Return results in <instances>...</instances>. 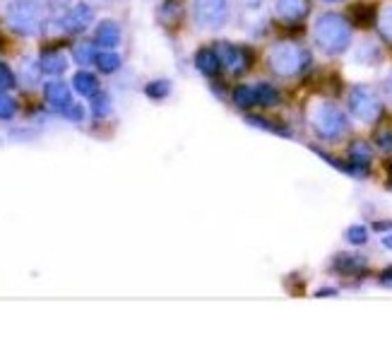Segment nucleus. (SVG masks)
<instances>
[{
	"mask_svg": "<svg viewBox=\"0 0 392 347\" xmlns=\"http://www.w3.org/2000/svg\"><path fill=\"white\" fill-rule=\"evenodd\" d=\"M8 24L14 34L34 37L43 27V8L37 0H12L8 5Z\"/></svg>",
	"mask_w": 392,
	"mask_h": 347,
	"instance_id": "nucleus-1",
	"label": "nucleus"
},
{
	"mask_svg": "<svg viewBox=\"0 0 392 347\" xmlns=\"http://www.w3.org/2000/svg\"><path fill=\"white\" fill-rule=\"evenodd\" d=\"M316 37H318V43H320L325 51L335 53V51H342V48L347 46L349 29H347V24L342 22L340 17L327 14V17H320V22H318Z\"/></svg>",
	"mask_w": 392,
	"mask_h": 347,
	"instance_id": "nucleus-2",
	"label": "nucleus"
},
{
	"mask_svg": "<svg viewBox=\"0 0 392 347\" xmlns=\"http://www.w3.org/2000/svg\"><path fill=\"white\" fill-rule=\"evenodd\" d=\"M193 14L200 27L222 29L229 19V3L227 0H195Z\"/></svg>",
	"mask_w": 392,
	"mask_h": 347,
	"instance_id": "nucleus-3",
	"label": "nucleus"
},
{
	"mask_svg": "<svg viewBox=\"0 0 392 347\" xmlns=\"http://www.w3.org/2000/svg\"><path fill=\"white\" fill-rule=\"evenodd\" d=\"M269 63H272L274 72H279V75H291V72H296L301 68V51L289 46V43H279L269 53Z\"/></svg>",
	"mask_w": 392,
	"mask_h": 347,
	"instance_id": "nucleus-4",
	"label": "nucleus"
},
{
	"mask_svg": "<svg viewBox=\"0 0 392 347\" xmlns=\"http://www.w3.org/2000/svg\"><path fill=\"white\" fill-rule=\"evenodd\" d=\"M92 17H94V12H92L90 5L80 3V5H75V8H70L65 14H63V22L61 24H63V29H65V32L80 34V32H85V29L92 24Z\"/></svg>",
	"mask_w": 392,
	"mask_h": 347,
	"instance_id": "nucleus-5",
	"label": "nucleus"
},
{
	"mask_svg": "<svg viewBox=\"0 0 392 347\" xmlns=\"http://www.w3.org/2000/svg\"><path fill=\"white\" fill-rule=\"evenodd\" d=\"M219 61H222L231 72H241L243 68H246L243 48L234 46V43H219Z\"/></svg>",
	"mask_w": 392,
	"mask_h": 347,
	"instance_id": "nucleus-6",
	"label": "nucleus"
},
{
	"mask_svg": "<svg viewBox=\"0 0 392 347\" xmlns=\"http://www.w3.org/2000/svg\"><path fill=\"white\" fill-rule=\"evenodd\" d=\"M43 95H46V101L51 106H56V109H68L70 106V90H68L65 82H48L46 87H43Z\"/></svg>",
	"mask_w": 392,
	"mask_h": 347,
	"instance_id": "nucleus-7",
	"label": "nucleus"
},
{
	"mask_svg": "<svg viewBox=\"0 0 392 347\" xmlns=\"http://www.w3.org/2000/svg\"><path fill=\"white\" fill-rule=\"evenodd\" d=\"M96 41L106 48H114L121 43V27L114 19H104V22L96 27Z\"/></svg>",
	"mask_w": 392,
	"mask_h": 347,
	"instance_id": "nucleus-8",
	"label": "nucleus"
},
{
	"mask_svg": "<svg viewBox=\"0 0 392 347\" xmlns=\"http://www.w3.org/2000/svg\"><path fill=\"white\" fill-rule=\"evenodd\" d=\"M39 66H41V70L48 72V75H63V72L68 70V58L58 51H46L41 56Z\"/></svg>",
	"mask_w": 392,
	"mask_h": 347,
	"instance_id": "nucleus-9",
	"label": "nucleus"
},
{
	"mask_svg": "<svg viewBox=\"0 0 392 347\" xmlns=\"http://www.w3.org/2000/svg\"><path fill=\"white\" fill-rule=\"evenodd\" d=\"M306 12V0H277V14L282 19H298Z\"/></svg>",
	"mask_w": 392,
	"mask_h": 347,
	"instance_id": "nucleus-10",
	"label": "nucleus"
},
{
	"mask_svg": "<svg viewBox=\"0 0 392 347\" xmlns=\"http://www.w3.org/2000/svg\"><path fill=\"white\" fill-rule=\"evenodd\" d=\"M72 85H75V90L80 92L82 97H90V99L99 92V80H96L92 72H77Z\"/></svg>",
	"mask_w": 392,
	"mask_h": 347,
	"instance_id": "nucleus-11",
	"label": "nucleus"
},
{
	"mask_svg": "<svg viewBox=\"0 0 392 347\" xmlns=\"http://www.w3.org/2000/svg\"><path fill=\"white\" fill-rule=\"evenodd\" d=\"M195 66H198V70L203 72V75H217L222 61H219V56H214L212 51H200L198 58H195Z\"/></svg>",
	"mask_w": 392,
	"mask_h": 347,
	"instance_id": "nucleus-12",
	"label": "nucleus"
},
{
	"mask_svg": "<svg viewBox=\"0 0 392 347\" xmlns=\"http://www.w3.org/2000/svg\"><path fill=\"white\" fill-rule=\"evenodd\" d=\"M96 48H94V43H90V41H82V43H77L75 48H72V58H75L80 66H87V63H94L96 61Z\"/></svg>",
	"mask_w": 392,
	"mask_h": 347,
	"instance_id": "nucleus-13",
	"label": "nucleus"
},
{
	"mask_svg": "<svg viewBox=\"0 0 392 347\" xmlns=\"http://www.w3.org/2000/svg\"><path fill=\"white\" fill-rule=\"evenodd\" d=\"M96 66H99L101 72H116V70H118V66H121L118 53H111V51L99 53V56H96Z\"/></svg>",
	"mask_w": 392,
	"mask_h": 347,
	"instance_id": "nucleus-14",
	"label": "nucleus"
},
{
	"mask_svg": "<svg viewBox=\"0 0 392 347\" xmlns=\"http://www.w3.org/2000/svg\"><path fill=\"white\" fill-rule=\"evenodd\" d=\"M92 111H94L96 119H104V116H109L111 99L106 95H99V92H96V95L92 97Z\"/></svg>",
	"mask_w": 392,
	"mask_h": 347,
	"instance_id": "nucleus-15",
	"label": "nucleus"
},
{
	"mask_svg": "<svg viewBox=\"0 0 392 347\" xmlns=\"http://www.w3.org/2000/svg\"><path fill=\"white\" fill-rule=\"evenodd\" d=\"M169 90H171V85L166 80H154L145 87L147 97H152V99H164V97L169 95Z\"/></svg>",
	"mask_w": 392,
	"mask_h": 347,
	"instance_id": "nucleus-16",
	"label": "nucleus"
},
{
	"mask_svg": "<svg viewBox=\"0 0 392 347\" xmlns=\"http://www.w3.org/2000/svg\"><path fill=\"white\" fill-rule=\"evenodd\" d=\"M14 111H17L14 99L10 95H5V92H0V121H10L14 116Z\"/></svg>",
	"mask_w": 392,
	"mask_h": 347,
	"instance_id": "nucleus-17",
	"label": "nucleus"
},
{
	"mask_svg": "<svg viewBox=\"0 0 392 347\" xmlns=\"http://www.w3.org/2000/svg\"><path fill=\"white\" fill-rule=\"evenodd\" d=\"M236 104L238 106H251V104H256V90H251V87H238L236 92Z\"/></svg>",
	"mask_w": 392,
	"mask_h": 347,
	"instance_id": "nucleus-18",
	"label": "nucleus"
},
{
	"mask_svg": "<svg viewBox=\"0 0 392 347\" xmlns=\"http://www.w3.org/2000/svg\"><path fill=\"white\" fill-rule=\"evenodd\" d=\"M39 70H41V66H37V63H32V61H24L22 63L24 82H27V85H34V82L39 80Z\"/></svg>",
	"mask_w": 392,
	"mask_h": 347,
	"instance_id": "nucleus-19",
	"label": "nucleus"
},
{
	"mask_svg": "<svg viewBox=\"0 0 392 347\" xmlns=\"http://www.w3.org/2000/svg\"><path fill=\"white\" fill-rule=\"evenodd\" d=\"M256 99L262 101V104H274V101H277V92H274L269 85H258L256 87Z\"/></svg>",
	"mask_w": 392,
	"mask_h": 347,
	"instance_id": "nucleus-20",
	"label": "nucleus"
},
{
	"mask_svg": "<svg viewBox=\"0 0 392 347\" xmlns=\"http://www.w3.org/2000/svg\"><path fill=\"white\" fill-rule=\"evenodd\" d=\"M14 85V75L5 63H0V90H10Z\"/></svg>",
	"mask_w": 392,
	"mask_h": 347,
	"instance_id": "nucleus-21",
	"label": "nucleus"
},
{
	"mask_svg": "<svg viewBox=\"0 0 392 347\" xmlns=\"http://www.w3.org/2000/svg\"><path fill=\"white\" fill-rule=\"evenodd\" d=\"M68 119H70V121H82V119H85V109H82V106H68Z\"/></svg>",
	"mask_w": 392,
	"mask_h": 347,
	"instance_id": "nucleus-22",
	"label": "nucleus"
},
{
	"mask_svg": "<svg viewBox=\"0 0 392 347\" xmlns=\"http://www.w3.org/2000/svg\"><path fill=\"white\" fill-rule=\"evenodd\" d=\"M383 32L388 34V37H392V10H388V12H385V19H383Z\"/></svg>",
	"mask_w": 392,
	"mask_h": 347,
	"instance_id": "nucleus-23",
	"label": "nucleus"
},
{
	"mask_svg": "<svg viewBox=\"0 0 392 347\" xmlns=\"http://www.w3.org/2000/svg\"><path fill=\"white\" fill-rule=\"evenodd\" d=\"M246 10H258L262 5V0H238Z\"/></svg>",
	"mask_w": 392,
	"mask_h": 347,
	"instance_id": "nucleus-24",
	"label": "nucleus"
},
{
	"mask_svg": "<svg viewBox=\"0 0 392 347\" xmlns=\"http://www.w3.org/2000/svg\"><path fill=\"white\" fill-rule=\"evenodd\" d=\"M390 92H392V77H390Z\"/></svg>",
	"mask_w": 392,
	"mask_h": 347,
	"instance_id": "nucleus-25",
	"label": "nucleus"
},
{
	"mask_svg": "<svg viewBox=\"0 0 392 347\" xmlns=\"http://www.w3.org/2000/svg\"><path fill=\"white\" fill-rule=\"evenodd\" d=\"M327 3H335V0H327Z\"/></svg>",
	"mask_w": 392,
	"mask_h": 347,
	"instance_id": "nucleus-26",
	"label": "nucleus"
}]
</instances>
